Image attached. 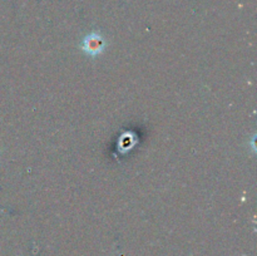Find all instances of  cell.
Here are the masks:
<instances>
[{"mask_svg": "<svg viewBox=\"0 0 257 256\" xmlns=\"http://www.w3.org/2000/svg\"><path fill=\"white\" fill-rule=\"evenodd\" d=\"M82 48L89 55H98L105 49V42L99 34L93 33V34L85 37V39L83 40Z\"/></svg>", "mask_w": 257, "mask_h": 256, "instance_id": "obj_1", "label": "cell"}]
</instances>
